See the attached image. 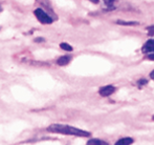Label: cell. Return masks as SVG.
Segmentation results:
<instances>
[{
    "label": "cell",
    "instance_id": "obj_1",
    "mask_svg": "<svg viewBox=\"0 0 154 145\" xmlns=\"http://www.w3.org/2000/svg\"><path fill=\"white\" fill-rule=\"evenodd\" d=\"M47 131H51V133L62 134V135L68 136H77V137H89L90 136V133H88L86 131L63 124H51V126L47 127Z\"/></svg>",
    "mask_w": 154,
    "mask_h": 145
},
{
    "label": "cell",
    "instance_id": "obj_2",
    "mask_svg": "<svg viewBox=\"0 0 154 145\" xmlns=\"http://www.w3.org/2000/svg\"><path fill=\"white\" fill-rule=\"evenodd\" d=\"M34 14H35V16L37 17L39 22L42 23V24H51V23H53V21H54L53 18H51L49 15H47L46 13L40 8L35 10Z\"/></svg>",
    "mask_w": 154,
    "mask_h": 145
},
{
    "label": "cell",
    "instance_id": "obj_3",
    "mask_svg": "<svg viewBox=\"0 0 154 145\" xmlns=\"http://www.w3.org/2000/svg\"><path fill=\"white\" fill-rule=\"evenodd\" d=\"M114 90H116V88H114V86L112 85H106V86H103V87L101 88V90H99L100 95L103 97H108L110 96L111 94H113Z\"/></svg>",
    "mask_w": 154,
    "mask_h": 145
},
{
    "label": "cell",
    "instance_id": "obj_4",
    "mask_svg": "<svg viewBox=\"0 0 154 145\" xmlns=\"http://www.w3.org/2000/svg\"><path fill=\"white\" fill-rule=\"evenodd\" d=\"M143 52L145 54H148V53H154V40H148L145 45L143 46Z\"/></svg>",
    "mask_w": 154,
    "mask_h": 145
},
{
    "label": "cell",
    "instance_id": "obj_5",
    "mask_svg": "<svg viewBox=\"0 0 154 145\" xmlns=\"http://www.w3.org/2000/svg\"><path fill=\"white\" fill-rule=\"evenodd\" d=\"M69 61H70V57L69 56H62V57H60L59 59L57 60V63L59 64V65H66V64L69 63Z\"/></svg>",
    "mask_w": 154,
    "mask_h": 145
},
{
    "label": "cell",
    "instance_id": "obj_6",
    "mask_svg": "<svg viewBox=\"0 0 154 145\" xmlns=\"http://www.w3.org/2000/svg\"><path fill=\"white\" fill-rule=\"evenodd\" d=\"M133 143V139L132 138H122L116 143V145H130Z\"/></svg>",
    "mask_w": 154,
    "mask_h": 145
},
{
    "label": "cell",
    "instance_id": "obj_7",
    "mask_svg": "<svg viewBox=\"0 0 154 145\" xmlns=\"http://www.w3.org/2000/svg\"><path fill=\"white\" fill-rule=\"evenodd\" d=\"M87 145H109L107 142L102 141V140L99 139H90L89 141L87 142Z\"/></svg>",
    "mask_w": 154,
    "mask_h": 145
},
{
    "label": "cell",
    "instance_id": "obj_8",
    "mask_svg": "<svg viewBox=\"0 0 154 145\" xmlns=\"http://www.w3.org/2000/svg\"><path fill=\"white\" fill-rule=\"evenodd\" d=\"M60 47H61L62 49H64V51H67V52H71L72 51V47L70 46V45L68 44V43H65L63 42L60 44Z\"/></svg>",
    "mask_w": 154,
    "mask_h": 145
},
{
    "label": "cell",
    "instance_id": "obj_9",
    "mask_svg": "<svg viewBox=\"0 0 154 145\" xmlns=\"http://www.w3.org/2000/svg\"><path fill=\"white\" fill-rule=\"evenodd\" d=\"M119 24H125V25H130V24H136V22H126V21H118Z\"/></svg>",
    "mask_w": 154,
    "mask_h": 145
},
{
    "label": "cell",
    "instance_id": "obj_10",
    "mask_svg": "<svg viewBox=\"0 0 154 145\" xmlns=\"http://www.w3.org/2000/svg\"><path fill=\"white\" fill-rule=\"evenodd\" d=\"M147 30H148V32H149V35L150 36L154 35V27H149Z\"/></svg>",
    "mask_w": 154,
    "mask_h": 145
},
{
    "label": "cell",
    "instance_id": "obj_11",
    "mask_svg": "<svg viewBox=\"0 0 154 145\" xmlns=\"http://www.w3.org/2000/svg\"><path fill=\"white\" fill-rule=\"evenodd\" d=\"M148 58L149 60H154V53H152V54H150V55H148Z\"/></svg>",
    "mask_w": 154,
    "mask_h": 145
},
{
    "label": "cell",
    "instance_id": "obj_12",
    "mask_svg": "<svg viewBox=\"0 0 154 145\" xmlns=\"http://www.w3.org/2000/svg\"><path fill=\"white\" fill-rule=\"evenodd\" d=\"M105 1H106V3H107V4H112L114 1H116V0H105Z\"/></svg>",
    "mask_w": 154,
    "mask_h": 145
},
{
    "label": "cell",
    "instance_id": "obj_13",
    "mask_svg": "<svg viewBox=\"0 0 154 145\" xmlns=\"http://www.w3.org/2000/svg\"><path fill=\"white\" fill-rule=\"evenodd\" d=\"M35 41H36V42H39V41H44V39L43 38H37V39H35Z\"/></svg>",
    "mask_w": 154,
    "mask_h": 145
},
{
    "label": "cell",
    "instance_id": "obj_14",
    "mask_svg": "<svg viewBox=\"0 0 154 145\" xmlns=\"http://www.w3.org/2000/svg\"><path fill=\"white\" fill-rule=\"evenodd\" d=\"M89 1H91L92 3H99V0H89Z\"/></svg>",
    "mask_w": 154,
    "mask_h": 145
},
{
    "label": "cell",
    "instance_id": "obj_15",
    "mask_svg": "<svg viewBox=\"0 0 154 145\" xmlns=\"http://www.w3.org/2000/svg\"><path fill=\"white\" fill-rule=\"evenodd\" d=\"M150 77L152 78V79H154V71H153V72H151V74H150Z\"/></svg>",
    "mask_w": 154,
    "mask_h": 145
},
{
    "label": "cell",
    "instance_id": "obj_16",
    "mask_svg": "<svg viewBox=\"0 0 154 145\" xmlns=\"http://www.w3.org/2000/svg\"><path fill=\"white\" fill-rule=\"evenodd\" d=\"M1 11H2V8H1V6H0V12H1Z\"/></svg>",
    "mask_w": 154,
    "mask_h": 145
}]
</instances>
